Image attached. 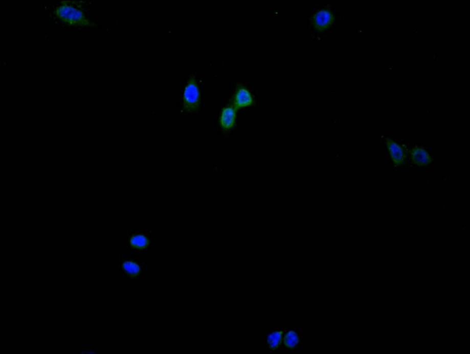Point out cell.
<instances>
[{"instance_id": "obj_10", "label": "cell", "mask_w": 470, "mask_h": 354, "mask_svg": "<svg viewBox=\"0 0 470 354\" xmlns=\"http://www.w3.org/2000/svg\"><path fill=\"white\" fill-rule=\"evenodd\" d=\"M253 99L249 91L244 88H239L236 91L234 98V107L236 109L251 106Z\"/></svg>"}, {"instance_id": "obj_7", "label": "cell", "mask_w": 470, "mask_h": 354, "mask_svg": "<svg viewBox=\"0 0 470 354\" xmlns=\"http://www.w3.org/2000/svg\"><path fill=\"white\" fill-rule=\"evenodd\" d=\"M334 22V17L330 11H320L314 17V26L319 31H323L329 27Z\"/></svg>"}, {"instance_id": "obj_6", "label": "cell", "mask_w": 470, "mask_h": 354, "mask_svg": "<svg viewBox=\"0 0 470 354\" xmlns=\"http://www.w3.org/2000/svg\"><path fill=\"white\" fill-rule=\"evenodd\" d=\"M386 145L392 157L394 164L396 166L404 165L405 158V151L402 147L391 139L386 140Z\"/></svg>"}, {"instance_id": "obj_2", "label": "cell", "mask_w": 470, "mask_h": 354, "mask_svg": "<svg viewBox=\"0 0 470 354\" xmlns=\"http://www.w3.org/2000/svg\"><path fill=\"white\" fill-rule=\"evenodd\" d=\"M303 348L301 331L294 325H283L282 348L287 352L295 353Z\"/></svg>"}, {"instance_id": "obj_3", "label": "cell", "mask_w": 470, "mask_h": 354, "mask_svg": "<svg viewBox=\"0 0 470 354\" xmlns=\"http://www.w3.org/2000/svg\"><path fill=\"white\" fill-rule=\"evenodd\" d=\"M200 92L194 77L189 79L184 94V109L187 112H195L200 107Z\"/></svg>"}, {"instance_id": "obj_8", "label": "cell", "mask_w": 470, "mask_h": 354, "mask_svg": "<svg viewBox=\"0 0 470 354\" xmlns=\"http://www.w3.org/2000/svg\"><path fill=\"white\" fill-rule=\"evenodd\" d=\"M236 109L233 106H227L224 108L220 117V124L225 130H229L235 124Z\"/></svg>"}, {"instance_id": "obj_11", "label": "cell", "mask_w": 470, "mask_h": 354, "mask_svg": "<svg viewBox=\"0 0 470 354\" xmlns=\"http://www.w3.org/2000/svg\"><path fill=\"white\" fill-rule=\"evenodd\" d=\"M128 243L129 247L132 249H144L148 247L149 241L145 235L133 233L128 237Z\"/></svg>"}, {"instance_id": "obj_9", "label": "cell", "mask_w": 470, "mask_h": 354, "mask_svg": "<svg viewBox=\"0 0 470 354\" xmlns=\"http://www.w3.org/2000/svg\"><path fill=\"white\" fill-rule=\"evenodd\" d=\"M411 157L414 164L418 166L428 165L432 162V158L424 149L414 147L411 152Z\"/></svg>"}, {"instance_id": "obj_5", "label": "cell", "mask_w": 470, "mask_h": 354, "mask_svg": "<svg viewBox=\"0 0 470 354\" xmlns=\"http://www.w3.org/2000/svg\"><path fill=\"white\" fill-rule=\"evenodd\" d=\"M283 325L274 326L264 335V348L270 353L277 352L282 348Z\"/></svg>"}, {"instance_id": "obj_4", "label": "cell", "mask_w": 470, "mask_h": 354, "mask_svg": "<svg viewBox=\"0 0 470 354\" xmlns=\"http://www.w3.org/2000/svg\"><path fill=\"white\" fill-rule=\"evenodd\" d=\"M144 265L142 261L129 256H121L119 264L120 271L126 277L135 279L141 276Z\"/></svg>"}, {"instance_id": "obj_1", "label": "cell", "mask_w": 470, "mask_h": 354, "mask_svg": "<svg viewBox=\"0 0 470 354\" xmlns=\"http://www.w3.org/2000/svg\"><path fill=\"white\" fill-rule=\"evenodd\" d=\"M57 18L71 26L85 27L88 25L87 19L82 12L68 4L62 3L55 10Z\"/></svg>"}]
</instances>
